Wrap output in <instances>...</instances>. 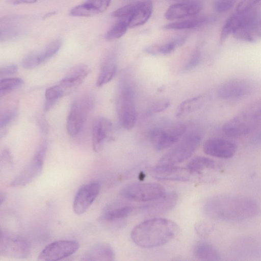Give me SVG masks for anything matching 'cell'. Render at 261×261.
<instances>
[{
	"mask_svg": "<svg viewBox=\"0 0 261 261\" xmlns=\"http://www.w3.org/2000/svg\"><path fill=\"white\" fill-rule=\"evenodd\" d=\"M201 9V4L197 2L175 4L168 8L165 17L168 20L179 19L195 16Z\"/></svg>",
	"mask_w": 261,
	"mask_h": 261,
	"instance_id": "cell-21",
	"label": "cell"
},
{
	"mask_svg": "<svg viewBox=\"0 0 261 261\" xmlns=\"http://www.w3.org/2000/svg\"><path fill=\"white\" fill-rule=\"evenodd\" d=\"M250 136V141L252 143L261 144V126Z\"/></svg>",
	"mask_w": 261,
	"mask_h": 261,
	"instance_id": "cell-44",
	"label": "cell"
},
{
	"mask_svg": "<svg viewBox=\"0 0 261 261\" xmlns=\"http://www.w3.org/2000/svg\"><path fill=\"white\" fill-rule=\"evenodd\" d=\"M31 252L30 243L23 237L12 236L1 231L0 253L7 257L22 259Z\"/></svg>",
	"mask_w": 261,
	"mask_h": 261,
	"instance_id": "cell-10",
	"label": "cell"
},
{
	"mask_svg": "<svg viewBox=\"0 0 261 261\" xmlns=\"http://www.w3.org/2000/svg\"><path fill=\"white\" fill-rule=\"evenodd\" d=\"M22 18L11 16L3 17L1 20V41L13 40L19 38L24 33L21 23Z\"/></svg>",
	"mask_w": 261,
	"mask_h": 261,
	"instance_id": "cell-20",
	"label": "cell"
},
{
	"mask_svg": "<svg viewBox=\"0 0 261 261\" xmlns=\"http://www.w3.org/2000/svg\"><path fill=\"white\" fill-rule=\"evenodd\" d=\"M259 25L260 28L261 29V19L260 20V21L259 22Z\"/></svg>",
	"mask_w": 261,
	"mask_h": 261,
	"instance_id": "cell-47",
	"label": "cell"
},
{
	"mask_svg": "<svg viewBox=\"0 0 261 261\" xmlns=\"http://www.w3.org/2000/svg\"><path fill=\"white\" fill-rule=\"evenodd\" d=\"M253 91L252 84L247 80L234 78L223 83L217 90L218 97L225 100L242 99L250 95Z\"/></svg>",
	"mask_w": 261,
	"mask_h": 261,
	"instance_id": "cell-11",
	"label": "cell"
},
{
	"mask_svg": "<svg viewBox=\"0 0 261 261\" xmlns=\"http://www.w3.org/2000/svg\"><path fill=\"white\" fill-rule=\"evenodd\" d=\"M18 70L16 65L11 64L0 68V76H5L15 74Z\"/></svg>",
	"mask_w": 261,
	"mask_h": 261,
	"instance_id": "cell-42",
	"label": "cell"
},
{
	"mask_svg": "<svg viewBox=\"0 0 261 261\" xmlns=\"http://www.w3.org/2000/svg\"><path fill=\"white\" fill-rule=\"evenodd\" d=\"M47 148L46 141H42L31 161L10 182L11 187L24 186L32 182L40 175L43 169Z\"/></svg>",
	"mask_w": 261,
	"mask_h": 261,
	"instance_id": "cell-9",
	"label": "cell"
},
{
	"mask_svg": "<svg viewBox=\"0 0 261 261\" xmlns=\"http://www.w3.org/2000/svg\"><path fill=\"white\" fill-rule=\"evenodd\" d=\"M116 105L120 124L126 129H132L137 120L135 93L131 85L125 81L120 84Z\"/></svg>",
	"mask_w": 261,
	"mask_h": 261,
	"instance_id": "cell-5",
	"label": "cell"
},
{
	"mask_svg": "<svg viewBox=\"0 0 261 261\" xmlns=\"http://www.w3.org/2000/svg\"><path fill=\"white\" fill-rule=\"evenodd\" d=\"M89 71L87 65L81 64L75 65L69 70L59 84L68 93L83 82Z\"/></svg>",
	"mask_w": 261,
	"mask_h": 261,
	"instance_id": "cell-22",
	"label": "cell"
},
{
	"mask_svg": "<svg viewBox=\"0 0 261 261\" xmlns=\"http://www.w3.org/2000/svg\"><path fill=\"white\" fill-rule=\"evenodd\" d=\"M204 153L220 159H229L236 153L237 146L233 142L224 138L214 137L207 139L203 144Z\"/></svg>",
	"mask_w": 261,
	"mask_h": 261,
	"instance_id": "cell-14",
	"label": "cell"
},
{
	"mask_svg": "<svg viewBox=\"0 0 261 261\" xmlns=\"http://www.w3.org/2000/svg\"><path fill=\"white\" fill-rule=\"evenodd\" d=\"M128 28L127 21L120 19L107 31L105 37L108 40L117 39L125 34Z\"/></svg>",
	"mask_w": 261,
	"mask_h": 261,
	"instance_id": "cell-34",
	"label": "cell"
},
{
	"mask_svg": "<svg viewBox=\"0 0 261 261\" xmlns=\"http://www.w3.org/2000/svg\"><path fill=\"white\" fill-rule=\"evenodd\" d=\"M6 194L5 192H1L0 194V201H1V205L3 204V203L5 202L6 199Z\"/></svg>",
	"mask_w": 261,
	"mask_h": 261,
	"instance_id": "cell-46",
	"label": "cell"
},
{
	"mask_svg": "<svg viewBox=\"0 0 261 261\" xmlns=\"http://www.w3.org/2000/svg\"><path fill=\"white\" fill-rule=\"evenodd\" d=\"M17 114L15 108L8 109L1 112L0 116L1 132L7 129V127L12 123Z\"/></svg>",
	"mask_w": 261,
	"mask_h": 261,
	"instance_id": "cell-36",
	"label": "cell"
},
{
	"mask_svg": "<svg viewBox=\"0 0 261 261\" xmlns=\"http://www.w3.org/2000/svg\"><path fill=\"white\" fill-rule=\"evenodd\" d=\"M232 34L236 39L245 42L256 43L261 40V29L257 21L243 24Z\"/></svg>",
	"mask_w": 261,
	"mask_h": 261,
	"instance_id": "cell-25",
	"label": "cell"
},
{
	"mask_svg": "<svg viewBox=\"0 0 261 261\" xmlns=\"http://www.w3.org/2000/svg\"><path fill=\"white\" fill-rule=\"evenodd\" d=\"M113 131V123L108 118L98 117L93 122L92 128L93 150L98 152L103 148Z\"/></svg>",
	"mask_w": 261,
	"mask_h": 261,
	"instance_id": "cell-17",
	"label": "cell"
},
{
	"mask_svg": "<svg viewBox=\"0 0 261 261\" xmlns=\"http://www.w3.org/2000/svg\"><path fill=\"white\" fill-rule=\"evenodd\" d=\"M65 90L59 84L48 88L45 92L44 110L51 109L58 101L66 94Z\"/></svg>",
	"mask_w": 261,
	"mask_h": 261,
	"instance_id": "cell-33",
	"label": "cell"
},
{
	"mask_svg": "<svg viewBox=\"0 0 261 261\" xmlns=\"http://www.w3.org/2000/svg\"><path fill=\"white\" fill-rule=\"evenodd\" d=\"M214 17H204L194 19L185 20L168 23L164 26L167 30H184L200 27L215 21Z\"/></svg>",
	"mask_w": 261,
	"mask_h": 261,
	"instance_id": "cell-28",
	"label": "cell"
},
{
	"mask_svg": "<svg viewBox=\"0 0 261 261\" xmlns=\"http://www.w3.org/2000/svg\"><path fill=\"white\" fill-rule=\"evenodd\" d=\"M186 130L187 126L184 123H169L152 128L148 133V137L154 148L160 151L178 142Z\"/></svg>",
	"mask_w": 261,
	"mask_h": 261,
	"instance_id": "cell-7",
	"label": "cell"
},
{
	"mask_svg": "<svg viewBox=\"0 0 261 261\" xmlns=\"http://www.w3.org/2000/svg\"><path fill=\"white\" fill-rule=\"evenodd\" d=\"M62 45V40L61 39L51 41L43 49L27 55L22 61V66L30 69L45 63L59 51Z\"/></svg>",
	"mask_w": 261,
	"mask_h": 261,
	"instance_id": "cell-15",
	"label": "cell"
},
{
	"mask_svg": "<svg viewBox=\"0 0 261 261\" xmlns=\"http://www.w3.org/2000/svg\"><path fill=\"white\" fill-rule=\"evenodd\" d=\"M115 252L112 246L107 243L95 244L87 250L83 255L84 260H108L115 259Z\"/></svg>",
	"mask_w": 261,
	"mask_h": 261,
	"instance_id": "cell-24",
	"label": "cell"
},
{
	"mask_svg": "<svg viewBox=\"0 0 261 261\" xmlns=\"http://www.w3.org/2000/svg\"><path fill=\"white\" fill-rule=\"evenodd\" d=\"M195 257L202 260H220L221 256L218 250L212 245L206 242L197 244L193 250Z\"/></svg>",
	"mask_w": 261,
	"mask_h": 261,
	"instance_id": "cell-27",
	"label": "cell"
},
{
	"mask_svg": "<svg viewBox=\"0 0 261 261\" xmlns=\"http://www.w3.org/2000/svg\"><path fill=\"white\" fill-rule=\"evenodd\" d=\"M216 163L213 160L202 156H198L191 160L187 166L188 170L193 174L199 173L206 169H214Z\"/></svg>",
	"mask_w": 261,
	"mask_h": 261,
	"instance_id": "cell-31",
	"label": "cell"
},
{
	"mask_svg": "<svg viewBox=\"0 0 261 261\" xmlns=\"http://www.w3.org/2000/svg\"><path fill=\"white\" fill-rule=\"evenodd\" d=\"M152 10L153 5L151 1L136 3L135 9L127 20L128 28H135L145 23L151 16Z\"/></svg>",
	"mask_w": 261,
	"mask_h": 261,
	"instance_id": "cell-23",
	"label": "cell"
},
{
	"mask_svg": "<svg viewBox=\"0 0 261 261\" xmlns=\"http://www.w3.org/2000/svg\"><path fill=\"white\" fill-rule=\"evenodd\" d=\"M93 105L94 98L91 94L83 95L73 101L66 119V129L69 136L75 137L81 132Z\"/></svg>",
	"mask_w": 261,
	"mask_h": 261,
	"instance_id": "cell-6",
	"label": "cell"
},
{
	"mask_svg": "<svg viewBox=\"0 0 261 261\" xmlns=\"http://www.w3.org/2000/svg\"><path fill=\"white\" fill-rule=\"evenodd\" d=\"M236 2L237 0H215L213 7L216 12L224 13L230 10Z\"/></svg>",
	"mask_w": 261,
	"mask_h": 261,
	"instance_id": "cell-39",
	"label": "cell"
},
{
	"mask_svg": "<svg viewBox=\"0 0 261 261\" xmlns=\"http://www.w3.org/2000/svg\"><path fill=\"white\" fill-rule=\"evenodd\" d=\"M165 187L156 182H138L128 185L120 191L124 198L137 202L158 199L166 194Z\"/></svg>",
	"mask_w": 261,
	"mask_h": 261,
	"instance_id": "cell-8",
	"label": "cell"
},
{
	"mask_svg": "<svg viewBox=\"0 0 261 261\" xmlns=\"http://www.w3.org/2000/svg\"><path fill=\"white\" fill-rule=\"evenodd\" d=\"M178 230V225L174 221L166 218H154L134 227L131 238L137 246L151 248L168 243L176 236Z\"/></svg>",
	"mask_w": 261,
	"mask_h": 261,
	"instance_id": "cell-2",
	"label": "cell"
},
{
	"mask_svg": "<svg viewBox=\"0 0 261 261\" xmlns=\"http://www.w3.org/2000/svg\"><path fill=\"white\" fill-rule=\"evenodd\" d=\"M260 2L261 0H241L237 6V11L242 12L250 10Z\"/></svg>",
	"mask_w": 261,
	"mask_h": 261,
	"instance_id": "cell-41",
	"label": "cell"
},
{
	"mask_svg": "<svg viewBox=\"0 0 261 261\" xmlns=\"http://www.w3.org/2000/svg\"><path fill=\"white\" fill-rule=\"evenodd\" d=\"M12 162L13 160L10 152L8 149L4 150L1 156V164L4 163L5 166H11Z\"/></svg>",
	"mask_w": 261,
	"mask_h": 261,
	"instance_id": "cell-43",
	"label": "cell"
},
{
	"mask_svg": "<svg viewBox=\"0 0 261 261\" xmlns=\"http://www.w3.org/2000/svg\"><path fill=\"white\" fill-rule=\"evenodd\" d=\"M135 6L136 3L127 5L119 8L112 12V16L114 17L126 19L127 21L134 10Z\"/></svg>",
	"mask_w": 261,
	"mask_h": 261,
	"instance_id": "cell-38",
	"label": "cell"
},
{
	"mask_svg": "<svg viewBox=\"0 0 261 261\" xmlns=\"http://www.w3.org/2000/svg\"><path fill=\"white\" fill-rule=\"evenodd\" d=\"M258 14L253 8L238 12L230 16L225 22L221 32L220 43H223L228 37L243 24L253 21H257Z\"/></svg>",
	"mask_w": 261,
	"mask_h": 261,
	"instance_id": "cell-16",
	"label": "cell"
},
{
	"mask_svg": "<svg viewBox=\"0 0 261 261\" xmlns=\"http://www.w3.org/2000/svg\"><path fill=\"white\" fill-rule=\"evenodd\" d=\"M201 54L199 51L196 50L193 54L190 59L183 67V71H187L196 67L200 63Z\"/></svg>",
	"mask_w": 261,
	"mask_h": 261,
	"instance_id": "cell-40",
	"label": "cell"
},
{
	"mask_svg": "<svg viewBox=\"0 0 261 261\" xmlns=\"http://www.w3.org/2000/svg\"><path fill=\"white\" fill-rule=\"evenodd\" d=\"M150 174L161 180L187 181L190 180L191 173L186 168L175 165H158L150 170Z\"/></svg>",
	"mask_w": 261,
	"mask_h": 261,
	"instance_id": "cell-18",
	"label": "cell"
},
{
	"mask_svg": "<svg viewBox=\"0 0 261 261\" xmlns=\"http://www.w3.org/2000/svg\"><path fill=\"white\" fill-rule=\"evenodd\" d=\"M170 105L168 99L163 98L156 99L153 101L147 110V114L152 115L160 113L167 109Z\"/></svg>",
	"mask_w": 261,
	"mask_h": 261,
	"instance_id": "cell-37",
	"label": "cell"
},
{
	"mask_svg": "<svg viewBox=\"0 0 261 261\" xmlns=\"http://www.w3.org/2000/svg\"><path fill=\"white\" fill-rule=\"evenodd\" d=\"M261 126V98L249 103L222 126L223 132L229 137L241 138L251 135Z\"/></svg>",
	"mask_w": 261,
	"mask_h": 261,
	"instance_id": "cell-3",
	"label": "cell"
},
{
	"mask_svg": "<svg viewBox=\"0 0 261 261\" xmlns=\"http://www.w3.org/2000/svg\"><path fill=\"white\" fill-rule=\"evenodd\" d=\"M210 218L224 221H241L258 216L260 208L254 200L247 197L220 194L210 198L203 207Z\"/></svg>",
	"mask_w": 261,
	"mask_h": 261,
	"instance_id": "cell-1",
	"label": "cell"
},
{
	"mask_svg": "<svg viewBox=\"0 0 261 261\" xmlns=\"http://www.w3.org/2000/svg\"><path fill=\"white\" fill-rule=\"evenodd\" d=\"M37 0H8L7 3L12 5H19L22 4H34Z\"/></svg>",
	"mask_w": 261,
	"mask_h": 261,
	"instance_id": "cell-45",
	"label": "cell"
},
{
	"mask_svg": "<svg viewBox=\"0 0 261 261\" xmlns=\"http://www.w3.org/2000/svg\"><path fill=\"white\" fill-rule=\"evenodd\" d=\"M133 211V207L129 205H120L110 207L106 210L101 216L106 221H114L128 216Z\"/></svg>",
	"mask_w": 261,
	"mask_h": 261,
	"instance_id": "cell-32",
	"label": "cell"
},
{
	"mask_svg": "<svg viewBox=\"0 0 261 261\" xmlns=\"http://www.w3.org/2000/svg\"><path fill=\"white\" fill-rule=\"evenodd\" d=\"M177 199V195L175 192L166 193L163 197L142 206L140 211L149 216L160 215L172 209L176 204Z\"/></svg>",
	"mask_w": 261,
	"mask_h": 261,
	"instance_id": "cell-19",
	"label": "cell"
},
{
	"mask_svg": "<svg viewBox=\"0 0 261 261\" xmlns=\"http://www.w3.org/2000/svg\"><path fill=\"white\" fill-rule=\"evenodd\" d=\"M23 84V81L18 77L5 78L0 81V95H4L19 88Z\"/></svg>",
	"mask_w": 261,
	"mask_h": 261,
	"instance_id": "cell-35",
	"label": "cell"
},
{
	"mask_svg": "<svg viewBox=\"0 0 261 261\" xmlns=\"http://www.w3.org/2000/svg\"><path fill=\"white\" fill-rule=\"evenodd\" d=\"M204 103L203 96H197L187 99L176 108L175 115L177 117L186 116L200 109Z\"/></svg>",
	"mask_w": 261,
	"mask_h": 261,
	"instance_id": "cell-29",
	"label": "cell"
},
{
	"mask_svg": "<svg viewBox=\"0 0 261 261\" xmlns=\"http://www.w3.org/2000/svg\"><path fill=\"white\" fill-rule=\"evenodd\" d=\"M80 247L79 243L73 240H59L47 245L40 253L39 260H58L71 256Z\"/></svg>",
	"mask_w": 261,
	"mask_h": 261,
	"instance_id": "cell-12",
	"label": "cell"
},
{
	"mask_svg": "<svg viewBox=\"0 0 261 261\" xmlns=\"http://www.w3.org/2000/svg\"><path fill=\"white\" fill-rule=\"evenodd\" d=\"M100 184L92 181L81 186L77 190L73 202V210L77 215L86 212L98 195Z\"/></svg>",
	"mask_w": 261,
	"mask_h": 261,
	"instance_id": "cell-13",
	"label": "cell"
},
{
	"mask_svg": "<svg viewBox=\"0 0 261 261\" xmlns=\"http://www.w3.org/2000/svg\"><path fill=\"white\" fill-rule=\"evenodd\" d=\"M117 70V65L115 56H108L102 64L96 80L97 87H101L110 82L115 76Z\"/></svg>",
	"mask_w": 261,
	"mask_h": 261,
	"instance_id": "cell-26",
	"label": "cell"
},
{
	"mask_svg": "<svg viewBox=\"0 0 261 261\" xmlns=\"http://www.w3.org/2000/svg\"><path fill=\"white\" fill-rule=\"evenodd\" d=\"M202 139L200 130L186 133L181 141L161 158L158 165H175L185 161L193 154Z\"/></svg>",
	"mask_w": 261,
	"mask_h": 261,
	"instance_id": "cell-4",
	"label": "cell"
},
{
	"mask_svg": "<svg viewBox=\"0 0 261 261\" xmlns=\"http://www.w3.org/2000/svg\"><path fill=\"white\" fill-rule=\"evenodd\" d=\"M186 37H180L167 42L162 45H151L146 47L144 51L152 55H167L173 52L177 47L185 43Z\"/></svg>",
	"mask_w": 261,
	"mask_h": 261,
	"instance_id": "cell-30",
	"label": "cell"
}]
</instances>
